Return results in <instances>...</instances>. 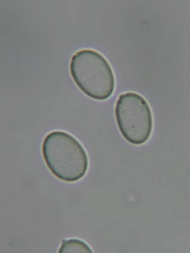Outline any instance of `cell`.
Returning <instances> with one entry per match:
<instances>
[{
  "label": "cell",
  "instance_id": "obj_3",
  "mask_svg": "<svg viewBox=\"0 0 190 253\" xmlns=\"http://www.w3.org/2000/svg\"><path fill=\"white\" fill-rule=\"evenodd\" d=\"M115 116L119 131L131 145L140 146L150 139L153 128L150 105L135 92L121 94L116 102Z\"/></svg>",
  "mask_w": 190,
  "mask_h": 253
},
{
  "label": "cell",
  "instance_id": "obj_2",
  "mask_svg": "<svg viewBox=\"0 0 190 253\" xmlns=\"http://www.w3.org/2000/svg\"><path fill=\"white\" fill-rule=\"evenodd\" d=\"M70 71L75 84L86 95L97 101L110 98L115 78L106 58L95 50H79L72 56Z\"/></svg>",
  "mask_w": 190,
  "mask_h": 253
},
{
  "label": "cell",
  "instance_id": "obj_4",
  "mask_svg": "<svg viewBox=\"0 0 190 253\" xmlns=\"http://www.w3.org/2000/svg\"><path fill=\"white\" fill-rule=\"evenodd\" d=\"M60 253H92L90 247L83 241L78 239L64 240L59 250Z\"/></svg>",
  "mask_w": 190,
  "mask_h": 253
},
{
  "label": "cell",
  "instance_id": "obj_1",
  "mask_svg": "<svg viewBox=\"0 0 190 253\" xmlns=\"http://www.w3.org/2000/svg\"><path fill=\"white\" fill-rule=\"evenodd\" d=\"M42 152L49 170L61 181H79L88 170L86 150L79 141L67 132L53 131L46 135Z\"/></svg>",
  "mask_w": 190,
  "mask_h": 253
}]
</instances>
